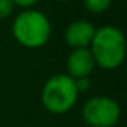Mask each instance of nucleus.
Wrapping results in <instances>:
<instances>
[{"instance_id": "obj_1", "label": "nucleus", "mask_w": 127, "mask_h": 127, "mask_svg": "<svg viewBox=\"0 0 127 127\" xmlns=\"http://www.w3.org/2000/svg\"><path fill=\"white\" fill-rule=\"evenodd\" d=\"M88 49L91 51L96 66L105 70H114L121 66L126 57L127 43L124 33L114 26L96 29Z\"/></svg>"}, {"instance_id": "obj_2", "label": "nucleus", "mask_w": 127, "mask_h": 127, "mask_svg": "<svg viewBox=\"0 0 127 127\" xmlns=\"http://www.w3.org/2000/svg\"><path fill=\"white\" fill-rule=\"evenodd\" d=\"M12 34L21 46L37 49L49 40L51 23L43 12L36 9H24L12 23Z\"/></svg>"}, {"instance_id": "obj_3", "label": "nucleus", "mask_w": 127, "mask_h": 127, "mask_svg": "<svg viewBox=\"0 0 127 127\" xmlns=\"http://www.w3.org/2000/svg\"><path fill=\"white\" fill-rule=\"evenodd\" d=\"M78 96L79 93L75 79H72L66 73H58L51 76L45 82L42 88L40 100L43 108L49 114L63 115L75 106Z\"/></svg>"}, {"instance_id": "obj_4", "label": "nucleus", "mask_w": 127, "mask_h": 127, "mask_svg": "<svg viewBox=\"0 0 127 127\" xmlns=\"http://www.w3.org/2000/svg\"><path fill=\"white\" fill-rule=\"evenodd\" d=\"M120 115V105L106 96L91 97L82 106V118L90 127H114Z\"/></svg>"}, {"instance_id": "obj_5", "label": "nucleus", "mask_w": 127, "mask_h": 127, "mask_svg": "<svg viewBox=\"0 0 127 127\" xmlns=\"http://www.w3.org/2000/svg\"><path fill=\"white\" fill-rule=\"evenodd\" d=\"M96 67L94 58L91 55V51L88 48H79L73 49L66 60V69H67V76L72 79H79V78H88L91 72Z\"/></svg>"}, {"instance_id": "obj_6", "label": "nucleus", "mask_w": 127, "mask_h": 127, "mask_svg": "<svg viewBox=\"0 0 127 127\" xmlns=\"http://www.w3.org/2000/svg\"><path fill=\"white\" fill-rule=\"evenodd\" d=\"M94 33H96V27L91 23L84 21V20H76V21H72L66 27L64 42L73 49L90 48Z\"/></svg>"}, {"instance_id": "obj_7", "label": "nucleus", "mask_w": 127, "mask_h": 127, "mask_svg": "<svg viewBox=\"0 0 127 127\" xmlns=\"http://www.w3.org/2000/svg\"><path fill=\"white\" fill-rule=\"evenodd\" d=\"M112 5V0H84V6L88 12L102 14L106 12Z\"/></svg>"}, {"instance_id": "obj_8", "label": "nucleus", "mask_w": 127, "mask_h": 127, "mask_svg": "<svg viewBox=\"0 0 127 127\" xmlns=\"http://www.w3.org/2000/svg\"><path fill=\"white\" fill-rule=\"evenodd\" d=\"M15 5L12 0H0V20H6L14 14Z\"/></svg>"}, {"instance_id": "obj_9", "label": "nucleus", "mask_w": 127, "mask_h": 127, "mask_svg": "<svg viewBox=\"0 0 127 127\" xmlns=\"http://www.w3.org/2000/svg\"><path fill=\"white\" fill-rule=\"evenodd\" d=\"M75 84H76V88H78V93H84L90 88L91 82H90V78H79V79H75Z\"/></svg>"}, {"instance_id": "obj_10", "label": "nucleus", "mask_w": 127, "mask_h": 127, "mask_svg": "<svg viewBox=\"0 0 127 127\" xmlns=\"http://www.w3.org/2000/svg\"><path fill=\"white\" fill-rule=\"evenodd\" d=\"M39 0H12V3L15 6L24 8V9H32V6H34Z\"/></svg>"}, {"instance_id": "obj_11", "label": "nucleus", "mask_w": 127, "mask_h": 127, "mask_svg": "<svg viewBox=\"0 0 127 127\" xmlns=\"http://www.w3.org/2000/svg\"><path fill=\"white\" fill-rule=\"evenodd\" d=\"M57 2H72V0H57Z\"/></svg>"}]
</instances>
